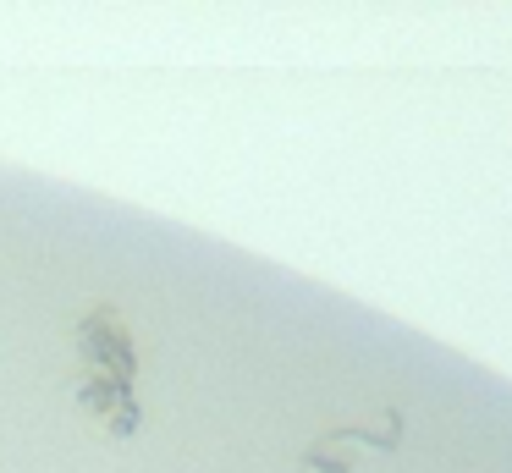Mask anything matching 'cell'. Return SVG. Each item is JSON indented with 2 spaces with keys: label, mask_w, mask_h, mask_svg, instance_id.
<instances>
[{
  "label": "cell",
  "mask_w": 512,
  "mask_h": 473,
  "mask_svg": "<svg viewBox=\"0 0 512 473\" xmlns=\"http://www.w3.org/2000/svg\"><path fill=\"white\" fill-rule=\"evenodd\" d=\"M72 347H78L83 374H111V380L138 385V347L116 308H89L78 319V330H72Z\"/></svg>",
  "instance_id": "1"
},
{
  "label": "cell",
  "mask_w": 512,
  "mask_h": 473,
  "mask_svg": "<svg viewBox=\"0 0 512 473\" xmlns=\"http://www.w3.org/2000/svg\"><path fill=\"white\" fill-rule=\"evenodd\" d=\"M72 396H78L83 413L100 418L111 435H138V424H144V402H138V391L127 380H111V374H83L78 369Z\"/></svg>",
  "instance_id": "2"
},
{
  "label": "cell",
  "mask_w": 512,
  "mask_h": 473,
  "mask_svg": "<svg viewBox=\"0 0 512 473\" xmlns=\"http://www.w3.org/2000/svg\"><path fill=\"white\" fill-rule=\"evenodd\" d=\"M298 473H353V457H347L342 446H331V440H314L309 451H303V462H298Z\"/></svg>",
  "instance_id": "4"
},
{
  "label": "cell",
  "mask_w": 512,
  "mask_h": 473,
  "mask_svg": "<svg viewBox=\"0 0 512 473\" xmlns=\"http://www.w3.org/2000/svg\"><path fill=\"white\" fill-rule=\"evenodd\" d=\"M331 446H375V451H397L402 446V413L397 407H386V413L375 418H353V424L331 429Z\"/></svg>",
  "instance_id": "3"
}]
</instances>
